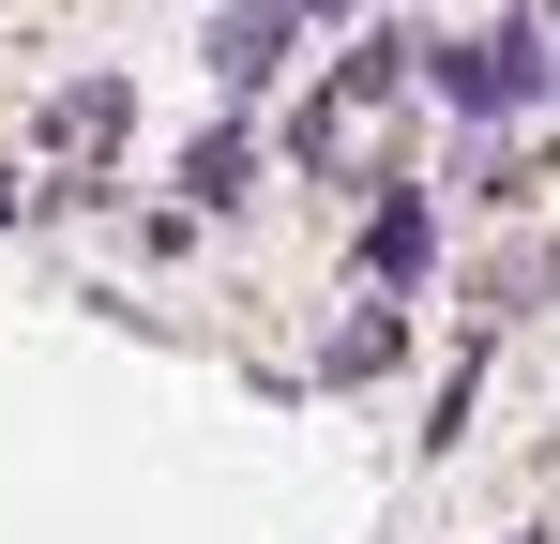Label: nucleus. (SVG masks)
I'll return each mask as SVG.
<instances>
[{"label": "nucleus", "mask_w": 560, "mask_h": 544, "mask_svg": "<svg viewBox=\"0 0 560 544\" xmlns=\"http://www.w3.org/2000/svg\"><path fill=\"white\" fill-rule=\"evenodd\" d=\"M288 31H303L288 0H243V15L212 31V76H228V91H273V76H288Z\"/></svg>", "instance_id": "obj_2"}, {"label": "nucleus", "mask_w": 560, "mask_h": 544, "mask_svg": "<svg viewBox=\"0 0 560 544\" xmlns=\"http://www.w3.org/2000/svg\"><path fill=\"white\" fill-rule=\"evenodd\" d=\"M440 91H455V106H485V121H500V106H530V91H546V31H530V15H500V31L440 46Z\"/></svg>", "instance_id": "obj_1"}, {"label": "nucleus", "mask_w": 560, "mask_h": 544, "mask_svg": "<svg viewBox=\"0 0 560 544\" xmlns=\"http://www.w3.org/2000/svg\"><path fill=\"white\" fill-rule=\"evenodd\" d=\"M364 272H378V287H409V272H424V197H394V212L364 227Z\"/></svg>", "instance_id": "obj_4"}, {"label": "nucleus", "mask_w": 560, "mask_h": 544, "mask_svg": "<svg viewBox=\"0 0 560 544\" xmlns=\"http://www.w3.org/2000/svg\"><path fill=\"white\" fill-rule=\"evenodd\" d=\"M121 106H137V91L92 76V91H61V106H46V137H61V152H106V137H121Z\"/></svg>", "instance_id": "obj_3"}]
</instances>
